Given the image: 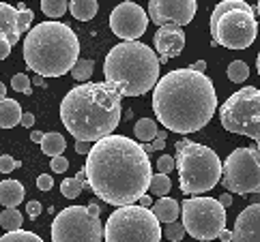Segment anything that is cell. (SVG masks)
Wrapping results in <instances>:
<instances>
[{
	"instance_id": "cell-2",
	"label": "cell",
	"mask_w": 260,
	"mask_h": 242,
	"mask_svg": "<svg viewBox=\"0 0 260 242\" xmlns=\"http://www.w3.org/2000/svg\"><path fill=\"white\" fill-rule=\"evenodd\" d=\"M157 120L174 133H193L211 123L217 109L213 82L193 69H174L153 90Z\"/></svg>"
},
{
	"instance_id": "cell-17",
	"label": "cell",
	"mask_w": 260,
	"mask_h": 242,
	"mask_svg": "<svg viewBox=\"0 0 260 242\" xmlns=\"http://www.w3.org/2000/svg\"><path fill=\"white\" fill-rule=\"evenodd\" d=\"M20 26H17V9H13L11 5L0 3V36L15 45L20 41Z\"/></svg>"
},
{
	"instance_id": "cell-3",
	"label": "cell",
	"mask_w": 260,
	"mask_h": 242,
	"mask_svg": "<svg viewBox=\"0 0 260 242\" xmlns=\"http://www.w3.org/2000/svg\"><path fill=\"white\" fill-rule=\"evenodd\" d=\"M120 97L108 84H80L64 95L60 118L78 142H99L120 123Z\"/></svg>"
},
{
	"instance_id": "cell-19",
	"label": "cell",
	"mask_w": 260,
	"mask_h": 242,
	"mask_svg": "<svg viewBox=\"0 0 260 242\" xmlns=\"http://www.w3.org/2000/svg\"><path fill=\"white\" fill-rule=\"evenodd\" d=\"M151 212L157 217V221L164 223V225H170V223H176V217L181 215V206L179 201L172 197H161L153 204Z\"/></svg>"
},
{
	"instance_id": "cell-26",
	"label": "cell",
	"mask_w": 260,
	"mask_h": 242,
	"mask_svg": "<svg viewBox=\"0 0 260 242\" xmlns=\"http://www.w3.org/2000/svg\"><path fill=\"white\" fill-rule=\"evenodd\" d=\"M92 69H95V62L92 60H78V64L73 67L71 71V77L76 79V82H82V84H88L90 75H92Z\"/></svg>"
},
{
	"instance_id": "cell-32",
	"label": "cell",
	"mask_w": 260,
	"mask_h": 242,
	"mask_svg": "<svg viewBox=\"0 0 260 242\" xmlns=\"http://www.w3.org/2000/svg\"><path fill=\"white\" fill-rule=\"evenodd\" d=\"M164 236L168 242H179L183 240L185 236V227H183V223H170V225H166L164 227Z\"/></svg>"
},
{
	"instance_id": "cell-39",
	"label": "cell",
	"mask_w": 260,
	"mask_h": 242,
	"mask_svg": "<svg viewBox=\"0 0 260 242\" xmlns=\"http://www.w3.org/2000/svg\"><path fill=\"white\" fill-rule=\"evenodd\" d=\"M41 210H43V206H41L39 201H28V204H26V212H28V217H30V219H37V217H39V215H41Z\"/></svg>"
},
{
	"instance_id": "cell-37",
	"label": "cell",
	"mask_w": 260,
	"mask_h": 242,
	"mask_svg": "<svg viewBox=\"0 0 260 242\" xmlns=\"http://www.w3.org/2000/svg\"><path fill=\"white\" fill-rule=\"evenodd\" d=\"M50 167H52V172H56V174H62V172H67V167H69V161L64 159V156H54V159L50 161Z\"/></svg>"
},
{
	"instance_id": "cell-50",
	"label": "cell",
	"mask_w": 260,
	"mask_h": 242,
	"mask_svg": "<svg viewBox=\"0 0 260 242\" xmlns=\"http://www.w3.org/2000/svg\"><path fill=\"white\" fill-rule=\"evenodd\" d=\"M3 99H7V86L0 82V101H3Z\"/></svg>"
},
{
	"instance_id": "cell-31",
	"label": "cell",
	"mask_w": 260,
	"mask_h": 242,
	"mask_svg": "<svg viewBox=\"0 0 260 242\" xmlns=\"http://www.w3.org/2000/svg\"><path fill=\"white\" fill-rule=\"evenodd\" d=\"M30 86H32V79L26 73H15L11 79V88L22 92V95H30Z\"/></svg>"
},
{
	"instance_id": "cell-41",
	"label": "cell",
	"mask_w": 260,
	"mask_h": 242,
	"mask_svg": "<svg viewBox=\"0 0 260 242\" xmlns=\"http://www.w3.org/2000/svg\"><path fill=\"white\" fill-rule=\"evenodd\" d=\"M92 144L90 142H76V152L78 154H90Z\"/></svg>"
},
{
	"instance_id": "cell-4",
	"label": "cell",
	"mask_w": 260,
	"mask_h": 242,
	"mask_svg": "<svg viewBox=\"0 0 260 242\" xmlns=\"http://www.w3.org/2000/svg\"><path fill=\"white\" fill-rule=\"evenodd\" d=\"M24 60L37 75L60 77L80 60V39L67 24L43 22L24 39Z\"/></svg>"
},
{
	"instance_id": "cell-13",
	"label": "cell",
	"mask_w": 260,
	"mask_h": 242,
	"mask_svg": "<svg viewBox=\"0 0 260 242\" xmlns=\"http://www.w3.org/2000/svg\"><path fill=\"white\" fill-rule=\"evenodd\" d=\"M148 26V15L140 7L127 0V3H120L118 7H114V11L110 13V28L112 32L123 41H136L146 32Z\"/></svg>"
},
{
	"instance_id": "cell-51",
	"label": "cell",
	"mask_w": 260,
	"mask_h": 242,
	"mask_svg": "<svg viewBox=\"0 0 260 242\" xmlns=\"http://www.w3.org/2000/svg\"><path fill=\"white\" fill-rule=\"evenodd\" d=\"M252 204H260V193H256V195H252Z\"/></svg>"
},
{
	"instance_id": "cell-34",
	"label": "cell",
	"mask_w": 260,
	"mask_h": 242,
	"mask_svg": "<svg viewBox=\"0 0 260 242\" xmlns=\"http://www.w3.org/2000/svg\"><path fill=\"white\" fill-rule=\"evenodd\" d=\"M22 163L20 161H15L11 154H3L0 156V174H11L13 170H17Z\"/></svg>"
},
{
	"instance_id": "cell-36",
	"label": "cell",
	"mask_w": 260,
	"mask_h": 242,
	"mask_svg": "<svg viewBox=\"0 0 260 242\" xmlns=\"http://www.w3.org/2000/svg\"><path fill=\"white\" fill-rule=\"evenodd\" d=\"M166 148V131H159V135H157L151 144H144V150L151 154V152H155V150H164Z\"/></svg>"
},
{
	"instance_id": "cell-5",
	"label": "cell",
	"mask_w": 260,
	"mask_h": 242,
	"mask_svg": "<svg viewBox=\"0 0 260 242\" xmlns=\"http://www.w3.org/2000/svg\"><path fill=\"white\" fill-rule=\"evenodd\" d=\"M106 84L120 97H140L159 82V56L140 41H123L108 52Z\"/></svg>"
},
{
	"instance_id": "cell-20",
	"label": "cell",
	"mask_w": 260,
	"mask_h": 242,
	"mask_svg": "<svg viewBox=\"0 0 260 242\" xmlns=\"http://www.w3.org/2000/svg\"><path fill=\"white\" fill-rule=\"evenodd\" d=\"M22 105L15 99H3L0 101V127L13 129L15 125H22Z\"/></svg>"
},
{
	"instance_id": "cell-38",
	"label": "cell",
	"mask_w": 260,
	"mask_h": 242,
	"mask_svg": "<svg viewBox=\"0 0 260 242\" xmlns=\"http://www.w3.org/2000/svg\"><path fill=\"white\" fill-rule=\"evenodd\" d=\"M54 187V178L50 174H41L39 178H37V189L39 191H50Z\"/></svg>"
},
{
	"instance_id": "cell-9",
	"label": "cell",
	"mask_w": 260,
	"mask_h": 242,
	"mask_svg": "<svg viewBox=\"0 0 260 242\" xmlns=\"http://www.w3.org/2000/svg\"><path fill=\"white\" fill-rule=\"evenodd\" d=\"M219 123L230 133L252 137L260 150V88L245 86L219 107Z\"/></svg>"
},
{
	"instance_id": "cell-33",
	"label": "cell",
	"mask_w": 260,
	"mask_h": 242,
	"mask_svg": "<svg viewBox=\"0 0 260 242\" xmlns=\"http://www.w3.org/2000/svg\"><path fill=\"white\" fill-rule=\"evenodd\" d=\"M35 20V15L28 7H24V9H17V26H20V32H30L28 28Z\"/></svg>"
},
{
	"instance_id": "cell-21",
	"label": "cell",
	"mask_w": 260,
	"mask_h": 242,
	"mask_svg": "<svg viewBox=\"0 0 260 242\" xmlns=\"http://www.w3.org/2000/svg\"><path fill=\"white\" fill-rule=\"evenodd\" d=\"M69 11L76 20L88 22L97 15L99 5H97V0H73V3H69Z\"/></svg>"
},
{
	"instance_id": "cell-22",
	"label": "cell",
	"mask_w": 260,
	"mask_h": 242,
	"mask_svg": "<svg viewBox=\"0 0 260 242\" xmlns=\"http://www.w3.org/2000/svg\"><path fill=\"white\" fill-rule=\"evenodd\" d=\"M134 133L138 142H144V144H151L153 139L159 135V129H157V123L151 118H140L134 127Z\"/></svg>"
},
{
	"instance_id": "cell-23",
	"label": "cell",
	"mask_w": 260,
	"mask_h": 242,
	"mask_svg": "<svg viewBox=\"0 0 260 242\" xmlns=\"http://www.w3.org/2000/svg\"><path fill=\"white\" fill-rule=\"evenodd\" d=\"M64 148H67V142H64V137L60 133H54V131L52 133H45L43 142H41V150L45 154H50L52 159H54V156H62Z\"/></svg>"
},
{
	"instance_id": "cell-40",
	"label": "cell",
	"mask_w": 260,
	"mask_h": 242,
	"mask_svg": "<svg viewBox=\"0 0 260 242\" xmlns=\"http://www.w3.org/2000/svg\"><path fill=\"white\" fill-rule=\"evenodd\" d=\"M11 48H13V45L9 43V41L5 39V36H0V60H5L7 56L11 54Z\"/></svg>"
},
{
	"instance_id": "cell-52",
	"label": "cell",
	"mask_w": 260,
	"mask_h": 242,
	"mask_svg": "<svg viewBox=\"0 0 260 242\" xmlns=\"http://www.w3.org/2000/svg\"><path fill=\"white\" fill-rule=\"evenodd\" d=\"M256 69H258V75H260V52H258V58H256Z\"/></svg>"
},
{
	"instance_id": "cell-48",
	"label": "cell",
	"mask_w": 260,
	"mask_h": 242,
	"mask_svg": "<svg viewBox=\"0 0 260 242\" xmlns=\"http://www.w3.org/2000/svg\"><path fill=\"white\" fill-rule=\"evenodd\" d=\"M43 137H45V135H43L41 131H32V133H30V139H32V142H43Z\"/></svg>"
},
{
	"instance_id": "cell-6",
	"label": "cell",
	"mask_w": 260,
	"mask_h": 242,
	"mask_svg": "<svg viewBox=\"0 0 260 242\" xmlns=\"http://www.w3.org/2000/svg\"><path fill=\"white\" fill-rule=\"evenodd\" d=\"M176 146V170H179V184L185 195L207 193L221 182V165L217 152L209 146L196 144L191 139H179Z\"/></svg>"
},
{
	"instance_id": "cell-46",
	"label": "cell",
	"mask_w": 260,
	"mask_h": 242,
	"mask_svg": "<svg viewBox=\"0 0 260 242\" xmlns=\"http://www.w3.org/2000/svg\"><path fill=\"white\" fill-rule=\"evenodd\" d=\"M219 240H221V242H232V231H230V229H224V231L219 234Z\"/></svg>"
},
{
	"instance_id": "cell-43",
	"label": "cell",
	"mask_w": 260,
	"mask_h": 242,
	"mask_svg": "<svg viewBox=\"0 0 260 242\" xmlns=\"http://www.w3.org/2000/svg\"><path fill=\"white\" fill-rule=\"evenodd\" d=\"M189 69H193V71H198V73H204V71H207V62H204V60H198V62H193L191 64V67Z\"/></svg>"
},
{
	"instance_id": "cell-47",
	"label": "cell",
	"mask_w": 260,
	"mask_h": 242,
	"mask_svg": "<svg viewBox=\"0 0 260 242\" xmlns=\"http://www.w3.org/2000/svg\"><path fill=\"white\" fill-rule=\"evenodd\" d=\"M86 208H88V212H90L92 217H97V219H99V212H101V210H99V206H97V204H88Z\"/></svg>"
},
{
	"instance_id": "cell-18",
	"label": "cell",
	"mask_w": 260,
	"mask_h": 242,
	"mask_svg": "<svg viewBox=\"0 0 260 242\" xmlns=\"http://www.w3.org/2000/svg\"><path fill=\"white\" fill-rule=\"evenodd\" d=\"M24 184L20 180H3L0 182V204L5 208H15L24 201Z\"/></svg>"
},
{
	"instance_id": "cell-42",
	"label": "cell",
	"mask_w": 260,
	"mask_h": 242,
	"mask_svg": "<svg viewBox=\"0 0 260 242\" xmlns=\"http://www.w3.org/2000/svg\"><path fill=\"white\" fill-rule=\"evenodd\" d=\"M22 127H35V116L32 114H28V111H24V116H22Z\"/></svg>"
},
{
	"instance_id": "cell-25",
	"label": "cell",
	"mask_w": 260,
	"mask_h": 242,
	"mask_svg": "<svg viewBox=\"0 0 260 242\" xmlns=\"http://www.w3.org/2000/svg\"><path fill=\"white\" fill-rule=\"evenodd\" d=\"M67 9H69L67 0H41V11L48 17H52V22H56V17H62Z\"/></svg>"
},
{
	"instance_id": "cell-35",
	"label": "cell",
	"mask_w": 260,
	"mask_h": 242,
	"mask_svg": "<svg viewBox=\"0 0 260 242\" xmlns=\"http://www.w3.org/2000/svg\"><path fill=\"white\" fill-rule=\"evenodd\" d=\"M157 170H159V174L168 176L172 170H176V161L172 159V156L164 154V156H159V159H157Z\"/></svg>"
},
{
	"instance_id": "cell-49",
	"label": "cell",
	"mask_w": 260,
	"mask_h": 242,
	"mask_svg": "<svg viewBox=\"0 0 260 242\" xmlns=\"http://www.w3.org/2000/svg\"><path fill=\"white\" fill-rule=\"evenodd\" d=\"M32 84H35V86H43L45 79H43L41 75H35V77H32Z\"/></svg>"
},
{
	"instance_id": "cell-29",
	"label": "cell",
	"mask_w": 260,
	"mask_h": 242,
	"mask_svg": "<svg viewBox=\"0 0 260 242\" xmlns=\"http://www.w3.org/2000/svg\"><path fill=\"white\" fill-rule=\"evenodd\" d=\"M0 242H43V240L37 234H32V231L17 229V231H7L5 236H0Z\"/></svg>"
},
{
	"instance_id": "cell-24",
	"label": "cell",
	"mask_w": 260,
	"mask_h": 242,
	"mask_svg": "<svg viewBox=\"0 0 260 242\" xmlns=\"http://www.w3.org/2000/svg\"><path fill=\"white\" fill-rule=\"evenodd\" d=\"M22 223H24V217H22L20 210L5 208L0 212V225H3V229H7V231H17L22 227Z\"/></svg>"
},
{
	"instance_id": "cell-16",
	"label": "cell",
	"mask_w": 260,
	"mask_h": 242,
	"mask_svg": "<svg viewBox=\"0 0 260 242\" xmlns=\"http://www.w3.org/2000/svg\"><path fill=\"white\" fill-rule=\"evenodd\" d=\"M232 242H260V204L239 212L232 229Z\"/></svg>"
},
{
	"instance_id": "cell-7",
	"label": "cell",
	"mask_w": 260,
	"mask_h": 242,
	"mask_svg": "<svg viewBox=\"0 0 260 242\" xmlns=\"http://www.w3.org/2000/svg\"><path fill=\"white\" fill-rule=\"evenodd\" d=\"M213 45L228 50H247L258 36L256 11L245 0H221L211 13Z\"/></svg>"
},
{
	"instance_id": "cell-27",
	"label": "cell",
	"mask_w": 260,
	"mask_h": 242,
	"mask_svg": "<svg viewBox=\"0 0 260 242\" xmlns=\"http://www.w3.org/2000/svg\"><path fill=\"white\" fill-rule=\"evenodd\" d=\"M226 75H228L230 82L241 84V82H245V79H247V75H249V67H247L243 60H235V62H230V64H228Z\"/></svg>"
},
{
	"instance_id": "cell-28",
	"label": "cell",
	"mask_w": 260,
	"mask_h": 242,
	"mask_svg": "<svg viewBox=\"0 0 260 242\" xmlns=\"http://www.w3.org/2000/svg\"><path fill=\"white\" fill-rule=\"evenodd\" d=\"M82 189H84V182H82L80 178H67V180H62V184H60V193L64 195L67 199H76L78 195L82 193Z\"/></svg>"
},
{
	"instance_id": "cell-12",
	"label": "cell",
	"mask_w": 260,
	"mask_h": 242,
	"mask_svg": "<svg viewBox=\"0 0 260 242\" xmlns=\"http://www.w3.org/2000/svg\"><path fill=\"white\" fill-rule=\"evenodd\" d=\"M106 225L84 206H69L52 221V242H101Z\"/></svg>"
},
{
	"instance_id": "cell-10",
	"label": "cell",
	"mask_w": 260,
	"mask_h": 242,
	"mask_svg": "<svg viewBox=\"0 0 260 242\" xmlns=\"http://www.w3.org/2000/svg\"><path fill=\"white\" fill-rule=\"evenodd\" d=\"M185 231L202 242L215 240L226 229V208L215 197H189L181 206Z\"/></svg>"
},
{
	"instance_id": "cell-11",
	"label": "cell",
	"mask_w": 260,
	"mask_h": 242,
	"mask_svg": "<svg viewBox=\"0 0 260 242\" xmlns=\"http://www.w3.org/2000/svg\"><path fill=\"white\" fill-rule=\"evenodd\" d=\"M221 184L228 193L256 195L260 193V150L237 148L228 154L221 172Z\"/></svg>"
},
{
	"instance_id": "cell-8",
	"label": "cell",
	"mask_w": 260,
	"mask_h": 242,
	"mask_svg": "<svg viewBox=\"0 0 260 242\" xmlns=\"http://www.w3.org/2000/svg\"><path fill=\"white\" fill-rule=\"evenodd\" d=\"M164 229L148 208H116L106 223V242H161Z\"/></svg>"
},
{
	"instance_id": "cell-45",
	"label": "cell",
	"mask_w": 260,
	"mask_h": 242,
	"mask_svg": "<svg viewBox=\"0 0 260 242\" xmlns=\"http://www.w3.org/2000/svg\"><path fill=\"white\" fill-rule=\"evenodd\" d=\"M151 204H153L151 195H142V197H140V206L142 208H151Z\"/></svg>"
},
{
	"instance_id": "cell-1",
	"label": "cell",
	"mask_w": 260,
	"mask_h": 242,
	"mask_svg": "<svg viewBox=\"0 0 260 242\" xmlns=\"http://www.w3.org/2000/svg\"><path fill=\"white\" fill-rule=\"evenodd\" d=\"M84 170L92 193L116 208L136 206L153 180L144 146L125 135H108L92 144Z\"/></svg>"
},
{
	"instance_id": "cell-14",
	"label": "cell",
	"mask_w": 260,
	"mask_h": 242,
	"mask_svg": "<svg viewBox=\"0 0 260 242\" xmlns=\"http://www.w3.org/2000/svg\"><path fill=\"white\" fill-rule=\"evenodd\" d=\"M196 9V0H151L148 3V17L159 28L166 24H176L183 28L193 20Z\"/></svg>"
},
{
	"instance_id": "cell-53",
	"label": "cell",
	"mask_w": 260,
	"mask_h": 242,
	"mask_svg": "<svg viewBox=\"0 0 260 242\" xmlns=\"http://www.w3.org/2000/svg\"><path fill=\"white\" fill-rule=\"evenodd\" d=\"M256 9H258V15H260V3H258V5H256Z\"/></svg>"
},
{
	"instance_id": "cell-30",
	"label": "cell",
	"mask_w": 260,
	"mask_h": 242,
	"mask_svg": "<svg viewBox=\"0 0 260 242\" xmlns=\"http://www.w3.org/2000/svg\"><path fill=\"white\" fill-rule=\"evenodd\" d=\"M170 189H172V182L166 174L153 176V180H151V193L153 195H161V197H166V195L170 193Z\"/></svg>"
},
{
	"instance_id": "cell-44",
	"label": "cell",
	"mask_w": 260,
	"mask_h": 242,
	"mask_svg": "<svg viewBox=\"0 0 260 242\" xmlns=\"http://www.w3.org/2000/svg\"><path fill=\"white\" fill-rule=\"evenodd\" d=\"M219 204H221V206H224V208H228L230 204H232V195H230V193L219 195Z\"/></svg>"
},
{
	"instance_id": "cell-15",
	"label": "cell",
	"mask_w": 260,
	"mask_h": 242,
	"mask_svg": "<svg viewBox=\"0 0 260 242\" xmlns=\"http://www.w3.org/2000/svg\"><path fill=\"white\" fill-rule=\"evenodd\" d=\"M185 48V32L181 26L166 24L155 32V50L159 54V62L176 58Z\"/></svg>"
}]
</instances>
